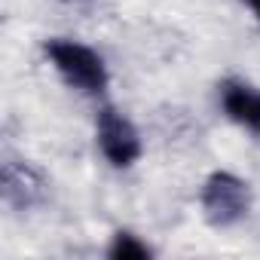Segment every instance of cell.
I'll return each mask as SVG.
<instances>
[{"instance_id": "1", "label": "cell", "mask_w": 260, "mask_h": 260, "mask_svg": "<svg viewBox=\"0 0 260 260\" xmlns=\"http://www.w3.org/2000/svg\"><path fill=\"white\" fill-rule=\"evenodd\" d=\"M43 52L55 74L80 95H104L110 86V71L92 46L74 40V37H49L43 43Z\"/></svg>"}, {"instance_id": "2", "label": "cell", "mask_w": 260, "mask_h": 260, "mask_svg": "<svg viewBox=\"0 0 260 260\" xmlns=\"http://www.w3.org/2000/svg\"><path fill=\"white\" fill-rule=\"evenodd\" d=\"M199 205L211 226H236L251 211V187L233 172H211L199 190Z\"/></svg>"}, {"instance_id": "3", "label": "cell", "mask_w": 260, "mask_h": 260, "mask_svg": "<svg viewBox=\"0 0 260 260\" xmlns=\"http://www.w3.org/2000/svg\"><path fill=\"white\" fill-rule=\"evenodd\" d=\"M95 141L113 169H132L144 153L138 125L113 104H104L95 116Z\"/></svg>"}, {"instance_id": "4", "label": "cell", "mask_w": 260, "mask_h": 260, "mask_svg": "<svg viewBox=\"0 0 260 260\" xmlns=\"http://www.w3.org/2000/svg\"><path fill=\"white\" fill-rule=\"evenodd\" d=\"M220 110L226 119L242 125L245 132L260 135V89L245 80H223L220 83Z\"/></svg>"}, {"instance_id": "5", "label": "cell", "mask_w": 260, "mask_h": 260, "mask_svg": "<svg viewBox=\"0 0 260 260\" xmlns=\"http://www.w3.org/2000/svg\"><path fill=\"white\" fill-rule=\"evenodd\" d=\"M107 257L110 260H150L153 248L141 236L128 233V230H119V233H113V239L107 245Z\"/></svg>"}, {"instance_id": "6", "label": "cell", "mask_w": 260, "mask_h": 260, "mask_svg": "<svg viewBox=\"0 0 260 260\" xmlns=\"http://www.w3.org/2000/svg\"><path fill=\"white\" fill-rule=\"evenodd\" d=\"M242 4H245V7L251 10V16H254V19L260 22V0H242Z\"/></svg>"}]
</instances>
